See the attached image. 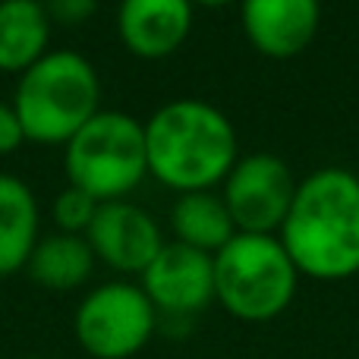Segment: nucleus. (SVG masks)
I'll return each instance as SVG.
<instances>
[{
  "instance_id": "nucleus-12",
  "label": "nucleus",
  "mask_w": 359,
  "mask_h": 359,
  "mask_svg": "<svg viewBox=\"0 0 359 359\" xmlns=\"http://www.w3.org/2000/svg\"><path fill=\"white\" fill-rule=\"evenodd\" d=\"M38 240L41 211L32 186L13 174H0V278L25 271Z\"/></svg>"
},
{
  "instance_id": "nucleus-5",
  "label": "nucleus",
  "mask_w": 359,
  "mask_h": 359,
  "mask_svg": "<svg viewBox=\"0 0 359 359\" xmlns=\"http://www.w3.org/2000/svg\"><path fill=\"white\" fill-rule=\"evenodd\" d=\"M63 170L69 186L88 192L101 205L130 198L149 177L145 123L133 114L101 107L63 145Z\"/></svg>"
},
{
  "instance_id": "nucleus-19",
  "label": "nucleus",
  "mask_w": 359,
  "mask_h": 359,
  "mask_svg": "<svg viewBox=\"0 0 359 359\" xmlns=\"http://www.w3.org/2000/svg\"><path fill=\"white\" fill-rule=\"evenodd\" d=\"M240 4V0H192V6H208V10H217V6H230Z\"/></svg>"
},
{
  "instance_id": "nucleus-18",
  "label": "nucleus",
  "mask_w": 359,
  "mask_h": 359,
  "mask_svg": "<svg viewBox=\"0 0 359 359\" xmlns=\"http://www.w3.org/2000/svg\"><path fill=\"white\" fill-rule=\"evenodd\" d=\"M22 145H25V133H22V123H19L16 111H13V104L0 101V158L19 151Z\"/></svg>"
},
{
  "instance_id": "nucleus-10",
  "label": "nucleus",
  "mask_w": 359,
  "mask_h": 359,
  "mask_svg": "<svg viewBox=\"0 0 359 359\" xmlns=\"http://www.w3.org/2000/svg\"><path fill=\"white\" fill-rule=\"evenodd\" d=\"M240 25L255 54L290 60L316 41L322 0H240Z\"/></svg>"
},
{
  "instance_id": "nucleus-4",
  "label": "nucleus",
  "mask_w": 359,
  "mask_h": 359,
  "mask_svg": "<svg viewBox=\"0 0 359 359\" xmlns=\"http://www.w3.org/2000/svg\"><path fill=\"white\" fill-rule=\"evenodd\" d=\"M297 287L299 271L274 233H236L215 255V303L240 322H274Z\"/></svg>"
},
{
  "instance_id": "nucleus-17",
  "label": "nucleus",
  "mask_w": 359,
  "mask_h": 359,
  "mask_svg": "<svg viewBox=\"0 0 359 359\" xmlns=\"http://www.w3.org/2000/svg\"><path fill=\"white\" fill-rule=\"evenodd\" d=\"M41 4L50 25H63V29L86 25L98 13V0H41Z\"/></svg>"
},
{
  "instance_id": "nucleus-1",
  "label": "nucleus",
  "mask_w": 359,
  "mask_h": 359,
  "mask_svg": "<svg viewBox=\"0 0 359 359\" xmlns=\"http://www.w3.org/2000/svg\"><path fill=\"white\" fill-rule=\"evenodd\" d=\"M280 243L299 278L347 280L359 274V177L347 168H318L303 183L280 227Z\"/></svg>"
},
{
  "instance_id": "nucleus-11",
  "label": "nucleus",
  "mask_w": 359,
  "mask_h": 359,
  "mask_svg": "<svg viewBox=\"0 0 359 359\" xmlns=\"http://www.w3.org/2000/svg\"><path fill=\"white\" fill-rule=\"evenodd\" d=\"M192 0H120V44L139 60H164L177 54L192 32Z\"/></svg>"
},
{
  "instance_id": "nucleus-16",
  "label": "nucleus",
  "mask_w": 359,
  "mask_h": 359,
  "mask_svg": "<svg viewBox=\"0 0 359 359\" xmlns=\"http://www.w3.org/2000/svg\"><path fill=\"white\" fill-rule=\"evenodd\" d=\"M98 205L88 192L76 189V186L67 183V189L60 192V196L54 198V208H50V215H54V224L60 233H76V236H86V230L92 227L95 215H98Z\"/></svg>"
},
{
  "instance_id": "nucleus-2",
  "label": "nucleus",
  "mask_w": 359,
  "mask_h": 359,
  "mask_svg": "<svg viewBox=\"0 0 359 359\" xmlns=\"http://www.w3.org/2000/svg\"><path fill=\"white\" fill-rule=\"evenodd\" d=\"M149 177L183 192L215 189L240 161L233 120L198 98H177L145 120Z\"/></svg>"
},
{
  "instance_id": "nucleus-15",
  "label": "nucleus",
  "mask_w": 359,
  "mask_h": 359,
  "mask_svg": "<svg viewBox=\"0 0 359 359\" xmlns=\"http://www.w3.org/2000/svg\"><path fill=\"white\" fill-rule=\"evenodd\" d=\"M95 262L98 259H95L86 236L60 233L57 230V233H48L35 243L25 271L44 290L69 293V290H79L92 278Z\"/></svg>"
},
{
  "instance_id": "nucleus-20",
  "label": "nucleus",
  "mask_w": 359,
  "mask_h": 359,
  "mask_svg": "<svg viewBox=\"0 0 359 359\" xmlns=\"http://www.w3.org/2000/svg\"><path fill=\"white\" fill-rule=\"evenodd\" d=\"M25 359H48V356H25Z\"/></svg>"
},
{
  "instance_id": "nucleus-14",
  "label": "nucleus",
  "mask_w": 359,
  "mask_h": 359,
  "mask_svg": "<svg viewBox=\"0 0 359 359\" xmlns=\"http://www.w3.org/2000/svg\"><path fill=\"white\" fill-rule=\"evenodd\" d=\"M170 230L174 240L183 246H192L198 252L217 255L240 230L224 205L221 192L202 189V192H183L170 205Z\"/></svg>"
},
{
  "instance_id": "nucleus-9",
  "label": "nucleus",
  "mask_w": 359,
  "mask_h": 359,
  "mask_svg": "<svg viewBox=\"0 0 359 359\" xmlns=\"http://www.w3.org/2000/svg\"><path fill=\"white\" fill-rule=\"evenodd\" d=\"M86 240L95 259L120 274H142L168 243L155 217L130 198L98 205Z\"/></svg>"
},
{
  "instance_id": "nucleus-3",
  "label": "nucleus",
  "mask_w": 359,
  "mask_h": 359,
  "mask_svg": "<svg viewBox=\"0 0 359 359\" xmlns=\"http://www.w3.org/2000/svg\"><path fill=\"white\" fill-rule=\"evenodd\" d=\"M10 104L25 142L67 145L101 111V76L79 50H48L19 76Z\"/></svg>"
},
{
  "instance_id": "nucleus-13",
  "label": "nucleus",
  "mask_w": 359,
  "mask_h": 359,
  "mask_svg": "<svg viewBox=\"0 0 359 359\" xmlns=\"http://www.w3.org/2000/svg\"><path fill=\"white\" fill-rule=\"evenodd\" d=\"M50 25L41 0H0V73L22 76L50 44Z\"/></svg>"
},
{
  "instance_id": "nucleus-8",
  "label": "nucleus",
  "mask_w": 359,
  "mask_h": 359,
  "mask_svg": "<svg viewBox=\"0 0 359 359\" xmlns=\"http://www.w3.org/2000/svg\"><path fill=\"white\" fill-rule=\"evenodd\" d=\"M139 287L151 299L158 318L189 322L215 303V255L170 240L139 274Z\"/></svg>"
},
{
  "instance_id": "nucleus-6",
  "label": "nucleus",
  "mask_w": 359,
  "mask_h": 359,
  "mask_svg": "<svg viewBox=\"0 0 359 359\" xmlns=\"http://www.w3.org/2000/svg\"><path fill=\"white\" fill-rule=\"evenodd\" d=\"M158 312L145 290L130 280H107L82 297L73 334L92 359H133L158 331Z\"/></svg>"
},
{
  "instance_id": "nucleus-7",
  "label": "nucleus",
  "mask_w": 359,
  "mask_h": 359,
  "mask_svg": "<svg viewBox=\"0 0 359 359\" xmlns=\"http://www.w3.org/2000/svg\"><path fill=\"white\" fill-rule=\"evenodd\" d=\"M293 196H297V180L287 161H280L271 151L243 155L221 183V198L240 233L278 236Z\"/></svg>"
}]
</instances>
